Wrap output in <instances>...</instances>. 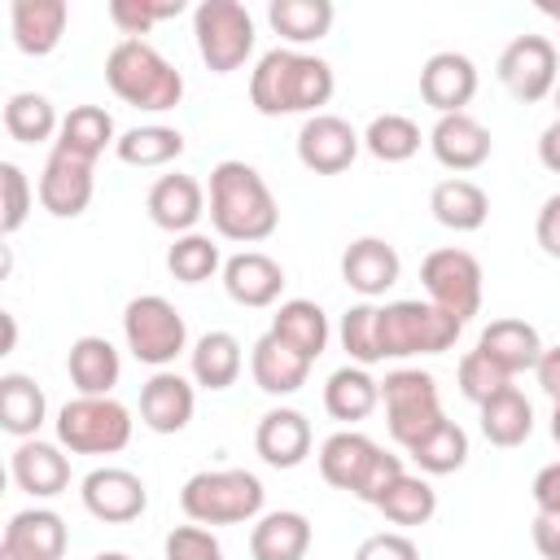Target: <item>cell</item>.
Instances as JSON below:
<instances>
[{
    "mask_svg": "<svg viewBox=\"0 0 560 560\" xmlns=\"http://www.w3.org/2000/svg\"><path fill=\"white\" fill-rule=\"evenodd\" d=\"M420 140L424 136H420L416 118H407V114H376L363 131V149L376 162H407L420 153Z\"/></svg>",
    "mask_w": 560,
    "mask_h": 560,
    "instance_id": "41",
    "label": "cell"
},
{
    "mask_svg": "<svg viewBox=\"0 0 560 560\" xmlns=\"http://www.w3.org/2000/svg\"><path fill=\"white\" fill-rule=\"evenodd\" d=\"M206 201H210L206 214H210L214 232L223 241H236V245H258L280 223V206H276L267 179L249 162H236V158H228L210 171Z\"/></svg>",
    "mask_w": 560,
    "mask_h": 560,
    "instance_id": "2",
    "label": "cell"
},
{
    "mask_svg": "<svg viewBox=\"0 0 560 560\" xmlns=\"http://www.w3.org/2000/svg\"><path fill=\"white\" fill-rule=\"evenodd\" d=\"M332 66L324 57L298 52V48H271L258 57L249 74V105L267 118L284 114H319V105L332 101Z\"/></svg>",
    "mask_w": 560,
    "mask_h": 560,
    "instance_id": "1",
    "label": "cell"
},
{
    "mask_svg": "<svg viewBox=\"0 0 560 560\" xmlns=\"http://www.w3.org/2000/svg\"><path fill=\"white\" fill-rule=\"evenodd\" d=\"M381 402H385V424L389 438L411 451L429 429H438L442 416V398H438V381L420 368H398L381 381Z\"/></svg>",
    "mask_w": 560,
    "mask_h": 560,
    "instance_id": "8",
    "label": "cell"
},
{
    "mask_svg": "<svg viewBox=\"0 0 560 560\" xmlns=\"http://www.w3.org/2000/svg\"><path fill=\"white\" fill-rule=\"evenodd\" d=\"M481 411V433H486V442L490 446H521L529 433H534V407H529V398L516 389V385H508V389H499L490 402H481L477 407Z\"/></svg>",
    "mask_w": 560,
    "mask_h": 560,
    "instance_id": "35",
    "label": "cell"
},
{
    "mask_svg": "<svg viewBox=\"0 0 560 560\" xmlns=\"http://www.w3.org/2000/svg\"><path fill=\"white\" fill-rule=\"evenodd\" d=\"M376 402H381V381H372L368 368H359V363L337 368L324 385V411L332 420H346V424L368 420L376 411Z\"/></svg>",
    "mask_w": 560,
    "mask_h": 560,
    "instance_id": "34",
    "label": "cell"
},
{
    "mask_svg": "<svg viewBox=\"0 0 560 560\" xmlns=\"http://www.w3.org/2000/svg\"><path fill=\"white\" fill-rule=\"evenodd\" d=\"M337 337H341V350L350 354V363H359V368L381 363V332H376V306L372 302H354L341 315Z\"/></svg>",
    "mask_w": 560,
    "mask_h": 560,
    "instance_id": "44",
    "label": "cell"
},
{
    "mask_svg": "<svg viewBox=\"0 0 560 560\" xmlns=\"http://www.w3.org/2000/svg\"><path fill=\"white\" fill-rule=\"evenodd\" d=\"M538 9H542V13H547V18H551V22H556V26H560V4H556V0H542V4H538Z\"/></svg>",
    "mask_w": 560,
    "mask_h": 560,
    "instance_id": "56",
    "label": "cell"
},
{
    "mask_svg": "<svg viewBox=\"0 0 560 560\" xmlns=\"http://www.w3.org/2000/svg\"><path fill=\"white\" fill-rule=\"evenodd\" d=\"M267 332H276L284 346H293V350H298L302 359H311V363L328 350V337H332L324 306L311 302V298H289V302H280Z\"/></svg>",
    "mask_w": 560,
    "mask_h": 560,
    "instance_id": "29",
    "label": "cell"
},
{
    "mask_svg": "<svg viewBox=\"0 0 560 560\" xmlns=\"http://www.w3.org/2000/svg\"><path fill=\"white\" fill-rule=\"evenodd\" d=\"M197 52L214 74H232L254 52V18L241 0H201L192 9Z\"/></svg>",
    "mask_w": 560,
    "mask_h": 560,
    "instance_id": "9",
    "label": "cell"
},
{
    "mask_svg": "<svg viewBox=\"0 0 560 560\" xmlns=\"http://www.w3.org/2000/svg\"><path fill=\"white\" fill-rule=\"evenodd\" d=\"M363 149V136L337 114H311L298 131V162L315 175H341Z\"/></svg>",
    "mask_w": 560,
    "mask_h": 560,
    "instance_id": "14",
    "label": "cell"
},
{
    "mask_svg": "<svg viewBox=\"0 0 560 560\" xmlns=\"http://www.w3.org/2000/svg\"><path fill=\"white\" fill-rule=\"evenodd\" d=\"M219 267H223L219 245H214L206 232H184V236H175V245L166 249V271H171L175 280H184V284H201V280H210Z\"/></svg>",
    "mask_w": 560,
    "mask_h": 560,
    "instance_id": "43",
    "label": "cell"
},
{
    "mask_svg": "<svg viewBox=\"0 0 560 560\" xmlns=\"http://www.w3.org/2000/svg\"><path fill=\"white\" fill-rule=\"evenodd\" d=\"M254 451L271 468H298L311 455V420L293 407H271L254 429Z\"/></svg>",
    "mask_w": 560,
    "mask_h": 560,
    "instance_id": "22",
    "label": "cell"
},
{
    "mask_svg": "<svg viewBox=\"0 0 560 560\" xmlns=\"http://www.w3.org/2000/svg\"><path fill=\"white\" fill-rule=\"evenodd\" d=\"M494 74H499V83H503L521 105H534V101L551 96L556 83H560L556 44H551L547 35H516V39L499 52Z\"/></svg>",
    "mask_w": 560,
    "mask_h": 560,
    "instance_id": "11",
    "label": "cell"
},
{
    "mask_svg": "<svg viewBox=\"0 0 560 560\" xmlns=\"http://www.w3.org/2000/svg\"><path fill=\"white\" fill-rule=\"evenodd\" d=\"M477 350L503 368L508 376H521V372H534L538 368V354H542V337L534 324L525 319H490L477 337Z\"/></svg>",
    "mask_w": 560,
    "mask_h": 560,
    "instance_id": "26",
    "label": "cell"
},
{
    "mask_svg": "<svg viewBox=\"0 0 560 560\" xmlns=\"http://www.w3.org/2000/svg\"><path fill=\"white\" fill-rule=\"evenodd\" d=\"M376 512H381L385 521H394V525H424V521L438 512V490H433L424 477L402 472V477L394 481V490L376 503Z\"/></svg>",
    "mask_w": 560,
    "mask_h": 560,
    "instance_id": "42",
    "label": "cell"
},
{
    "mask_svg": "<svg viewBox=\"0 0 560 560\" xmlns=\"http://www.w3.org/2000/svg\"><path fill=\"white\" fill-rule=\"evenodd\" d=\"M192 411H197V389H192L188 376L162 368L140 385V420H144V429L179 433V429H188Z\"/></svg>",
    "mask_w": 560,
    "mask_h": 560,
    "instance_id": "19",
    "label": "cell"
},
{
    "mask_svg": "<svg viewBox=\"0 0 560 560\" xmlns=\"http://www.w3.org/2000/svg\"><path fill=\"white\" fill-rule=\"evenodd\" d=\"M262 481L245 468H201L184 481L179 508L192 525H245L262 516Z\"/></svg>",
    "mask_w": 560,
    "mask_h": 560,
    "instance_id": "4",
    "label": "cell"
},
{
    "mask_svg": "<svg viewBox=\"0 0 560 560\" xmlns=\"http://www.w3.org/2000/svg\"><path fill=\"white\" fill-rule=\"evenodd\" d=\"M241 363H245L241 341H236L228 328L201 332V337L192 341V350H188V368H192V381H197L201 389H228V385H236Z\"/></svg>",
    "mask_w": 560,
    "mask_h": 560,
    "instance_id": "32",
    "label": "cell"
},
{
    "mask_svg": "<svg viewBox=\"0 0 560 560\" xmlns=\"http://www.w3.org/2000/svg\"><path fill=\"white\" fill-rule=\"evenodd\" d=\"M179 13H184V0H114V4H109V18H114V26L122 31V39H140V35H149L158 22L179 18Z\"/></svg>",
    "mask_w": 560,
    "mask_h": 560,
    "instance_id": "45",
    "label": "cell"
},
{
    "mask_svg": "<svg viewBox=\"0 0 560 560\" xmlns=\"http://www.w3.org/2000/svg\"><path fill=\"white\" fill-rule=\"evenodd\" d=\"M144 210H149V219H153L162 232L184 236V232H192L197 219L206 214V188H201L192 175L171 171V175L153 179V188H149V197H144Z\"/></svg>",
    "mask_w": 560,
    "mask_h": 560,
    "instance_id": "20",
    "label": "cell"
},
{
    "mask_svg": "<svg viewBox=\"0 0 560 560\" xmlns=\"http://www.w3.org/2000/svg\"><path fill=\"white\" fill-rule=\"evenodd\" d=\"M52 144L66 149V153H79V158L96 162L109 144H118V131H114L109 109H101V105H74V109L61 118V131H57Z\"/></svg>",
    "mask_w": 560,
    "mask_h": 560,
    "instance_id": "37",
    "label": "cell"
},
{
    "mask_svg": "<svg viewBox=\"0 0 560 560\" xmlns=\"http://www.w3.org/2000/svg\"><path fill=\"white\" fill-rule=\"evenodd\" d=\"M529 494H534V508L547 512V516H560V464H542L529 481Z\"/></svg>",
    "mask_w": 560,
    "mask_h": 560,
    "instance_id": "52",
    "label": "cell"
},
{
    "mask_svg": "<svg viewBox=\"0 0 560 560\" xmlns=\"http://www.w3.org/2000/svg\"><path fill=\"white\" fill-rule=\"evenodd\" d=\"M534 376H538L542 394H547L551 402H560V346H542V354H538V368H534Z\"/></svg>",
    "mask_w": 560,
    "mask_h": 560,
    "instance_id": "54",
    "label": "cell"
},
{
    "mask_svg": "<svg viewBox=\"0 0 560 560\" xmlns=\"http://www.w3.org/2000/svg\"><path fill=\"white\" fill-rule=\"evenodd\" d=\"M92 560H131V556H122V551H96Z\"/></svg>",
    "mask_w": 560,
    "mask_h": 560,
    "instance_id": "58",
    "label": "cell"
},
{
    "mask_svg": "<svg viewBox=\"0 0 560 560\" xmlns=\"http://www.w3.org/2000/svg\"><path fill=\"white\" fill-rule=\"evenodd\" d=\"M411 459H416V468L420 472H429V477H446V472H459L464 464H468V433L455 424V420H442L438 429H429L411 451H407Z\"/></svg>",
    "mask_w": 560,
    "mask_h": 560,
    "instance_id": "40",
    "label": "cell"
},
{
    "mask_svg": "<svg viewBox=\"0 0 560 560\" xmlns=\"http://www.w3.org/2000/svg\"><path fill=\"white\" fill-rule=\"evenodd\" d=\"M166 560H223V547L206 525H175L166 534Z\"/></svg>",
    "mask_w": 560,
    "mask_h": 560,
    "instance_id": "48",
    "label": "cell"
},
{
    "mask_svg": "<svg viewBox=\"0 0 560 560\" xmlns=\"http://www.w3.org/2000/svg\"><path fill=\"white\" fill-rule=\"evenodd\" d=\"M70 22V4L66 0H13L9 4V26H13V44L26 57H48Z\"/></svg>",
    "mask_w": 560,
    "mask_h": 560,
    "instance_id": "24",
    "label": "cell"
},
{
    "mask_svg": "<svg viewBox=\"0 0 560 560\" xmlns=\"http://www.w3.org/2000/svg\"><path fill=\"white\" fill-rule=\"evenodd\" d=\"M481 280H486L481 276V262L468 249H455V245L433 249L420 262V284H424L429 302L442 306L446 315L464 319V324L481 311Z\"/></svg>",
    "mask_w": 560,
    "mask_h": 560,
    "instance_id": "10",
    "label": "cell"
},
{
    "mask_svg": "<svg viewBox=\"0 0 560 560\" xmlns=\"http://www.w3.org/2000/svg\"><path fill=\"white\" fill-rule=\"evenodd\" d=\"M529 538H534V547H538V556H542V560H560V516L534 512Z\"/></svg>",
    "mask_w": 560,
    "mask_h": 560,
    "instance_id": "53",
    "label": "cell"
},
{
    "mask_svg": "<svg viewBox=\"0 0 560 560\" xmlns=\"http://www.w3.org/2000/svg\"><path fill=\"white\" fill-rule=\"evenodd\" d=\"M376 332H381V359H411V354H442L459 341L464 319L446 315L433 302L402 298L376 306Z\"/></svg>",
    "mask_w": 560,
    "mask_h": 560,
    "instance_id": "5",
    "label": "cell"
},
{
    "mask_svg": "<svg viewBox=\"0 0 560 560\" xmlns=\"http://www.w3.org/2000/svg\"><path fill=\"white\" fill-rule=\"evenodd\" d=\"M420 96L429 109L442 114H464V105L477 96V66L472 57L446 48V52H433L424 66H420Z\"/></svg>",
    "mask_w": 560,
    "mask_h": 560,
    "instance_id": "15",
    "label": "cell"
},
{
    "mask_svg": "<svg viewBox=\"0 0 560 560\" xmlns=\"http://www.w3.org/2000/svg\"><path fill=\"white\" fill-rule=\"evenodd\" d=\"M105 83L118 101L162 114L184 101V74L149 44V39H118L105 57Z\"/></svg>",
    "mask_w": 560,
    "mask_h": 560,
    "instance_id": "3",
    "label": "cell"
},
{
    "mask_svg": "<svg viewBox=\"0 0 560 560\" xmlns=\"http://www.w3.org/2000/svg\"><path fill=\"white\" fill-rule=\"evenodd\" d=\"M48 416V398L44 389L26 376V372H4L0 376V429L9 438H35L39 424Z\"/></svg>",
    "mask_w": 560,
    "mask_h": 560,
    "instance_id": "33",
    "label": "cell"
},
{
    "mask_svg": "<svg viewBox=\"0 0 560 560\" xmlns=\"http://www.w3.org/2000/svg\"><path fill=\"white\" fill-rule=\"evenodd\" d=\"M429 210L442 228L451 232H477L486 219H490V197L481 184L464 179V175H451V179H438L433 192H429Z\"/></svg>",
    "mask_w": 560,
    "mask_h": 560,
    "instance_id": "31",
    "label": "cell"
},
{
    "mask_svg": "<svg viewBox=\"0 0 560 560\" xmlns=\"http://www.w3.org/2000/svg\"><path fill=\"white\" fill-rule=\"evenodd\" d=\"M354 560H420V551H416V542H411L407 534L385 529V534L363 538L359 551H354Z\"/></svg>",
    "mask_w": 560,
    "mask_h": 560,
    "instance_id": "50",
    "label": "cell"
},
{
    "mask_svg": "<svg viewBox=\"0 0 560 560\" xmlns=\"http://www.w3.org/2000/svg\"><path fill=\"white\" fill-rule=\"evenodd\" d=\"M538 162L560 175V118L551 127H542V136H538Z\"/></svg>",
    "mask_w": 560,
    "mask_h": 560,
    "instance_id": "55",
    "label": "cell"
},
{
    "mask_svg": "<svg viewBox=\"0 0 560 560\" xmlns=\"http://www.w3.org/2000/svg\"><path fill=\"white\" fill-rule=\"evenodd\" d=\"M92 166H96V162H88V158L66 153V149L52 144V153H48V162H44V171H39V184H35L39 206H44L52 219H79V214L92 206V188H96Z\"/></svg>",
    "mask_w": 560,
    "mask_h": 560,
    "instance_id": "12",
    "label": "cell"
},
{
    "mask_svg": "<svg viewBox=\"0 0 560 560\" xmlns=\"http://www.w3.org/2000/svg\"><path fill=\"white\" fill-rule=\"evenodd\" d=\"M398 276H402V258H398V249H394L389 241H381V236H359V241H350L346 254H341V280H346L363 302H372V298H381L385 289H394Z\"/></svg>",
    "mask_w": 560,
    "mask_h": 560,
    "instance_id": "17",
    "label": "cell"
},
{
    "mask_svg": "<svg viewBox=\"0 0 560 560\" xmlns=\"http://www.w3.org/2000/svg\"><path fill=\"white\" fill-rule=\"evenodd\" d=\"M4 131L18 144H44L61 131V118L44 92H13L4 101Z\"/></svg>",
    "mask_w": 560,
    "mask_h": 560,
    "instance_id": "38",
    "label": "cell"
},
{
    "mask_svg": "<svg viewBox=\"0 0 560 560\" xmlns=\"http://www.w3.org/2000/svg\"><path fill=\"white\" fill-rule=\"evenodd\" d=\"M429 149H433V158H438L446 171L464 175V171H477V166L490 158L494 140H490L486 122L472 118V114L464 109V114H442V118L433 122V131H429Z\"/></svg>",
    "mask_w": 560,
    "mask_h": 560,
    "instance_id": "16",
    "label": "cell"
},
{
    "mask_svg": "<svg viewBox=\"0 0 560 560\" xmlns=\"http://www.w3.org/2000/svg\"><path fill=\"white\" fill-rule=\"evenodd\" d=\"M332 0H271L267 4V22L280 39L289 44H315L332 31Z\"/></svg>",
    "mask_w": 560,
    "mask_h": 560,
    "instance_id": "36",
    "label": "cell"
},
{
    "mask_svg": "<svg viewBox=\"0 0 560 560\" xmlns=\"http://www.w3.org/2000/svg\"><path fill=\"white\" fill-rule=\"evenodd\" d=\"M551 96H556V118H560V83H556V92H551Z\"/></svg>",
    "mask_w": 560,
    "mask_h": 560,
    "instance_id": "59",
    "label": "cell"
},
{
    "mask_svg": "<svg viewBox=\"0 0 560 560\" xmlns=\"http://www.w3.org/2000/svg\"><path fill=\"white\" fill-rule=\"evenodd\" d=\"M407 468H402V459L398 455H389V451H381L376 459H372V468H368V477H363V486L354 490V499H363V503H381L389 490H394V481L402 477Z\"/></svg>",
    "mask_w": 560,
    "mask_h": 560,
    "instance_id": "49",
    "label": "cell"
},
{
    "mask_svg": "<svg viewBox=\"0 0 560 560\" xmlns=\"http://www.w3.org/2000/svg\"><path fill=\"white\" fill-rule=\"evenodd\" d=\"M0 560H22V556H13V551H0Z\"/></svg>",
    "mask_w": 560,
    "mask_h": 560,
    "instance_id": "60",
    "label": "cell"
},
{
    "mask_svg": "<svg viewBox=\"0 0 560 560\" xmlns=\"http://www.w3.org/2000/svg\"><path fill=\"white\" fill-rule=\"evenodd\" d=\"M551 438H556V442H560V402H556V407H551Z\"/></svg>",
    "mask_w": 560,
    "mask_h": 560,
    "instance_id": "57",
    "label": "cell"
},
{
    "mask_svg": "<svg viewBox=\"0 0 560 560\" xmlns=\"http://www.w3.org/2000/svg\"><path fill=\"white\" fill-rule=\"evenodd\" d=\"M0 197H4L0 201V232L13 236L26 223L31 206H35V188H31V179L18 162H0Z\"/></svg>",
    "mask_w": 560,
    "mask_h": 560,
    "instance_id": "46",
    "label": "cell"
},
{
    "mask_svg": "<svg viewBox=\"0 0 560 560\" xmlns=\"http://www.w3.org/2000/svg\"><path fill=\"white\" fill-rule=\"evenodd\" d=\"M66 372H70V385L88 398H109L118 376H122V359L114 350V341L88 332V337H74L70 341V354H66Z\"/></svg>",
    "mask_w": 560,
    "mask_h": 560,
    "instance_id": "27",
    "label": "cell"
},
{
    "mask_svg": "<svg viewBox=\"0 0 560 560\" xmlns=\"http://www.w3.org/2000/svg\"><path fill=\"white\" fill-rule=\"evenodd\" d=\"M455 381H459V394L468 398V402H490L499 389H508L512 385V376L503 372V368H494L481 350H468L464 359H459V372H455Z\"/></svg>",
    "mask_w": 560,
    "mask_h": 560,
    "instance_id": "47",
    "label": "cell"
},
{
    "mask_svg": "<svg viewBox=\"0 0 560 560\" xmlns=\"http://www.w3.org/2000/svg\"><path fill=\"white\" fill-rule=\"evenodd\" d=\"M249 376L262 394L271 398H284V394H298L311 376V359H302L293 346H284L276 332H262L249 350Z\"/></svg>",
    "mask_w": 560,
    "mask_h": 560,
    "instance_id": "25",
    "label": "cell"
},
{
    "mask_svg": "<svg viewBox=\"0 0 560 560\" xmlns=\"http://www.w3.org/2000/svg\"><path fill=\"white\" fill-rule=\"evenodd\" d=\"M311 551V521L302 512H262L249 529V556L254 560H302Z\"/></svg>",
    "mask_w": 560,
    "mask_h": 560,
    "instance_id": "30",
    "label": "cell"
},
{
    "mask_svg": "<svg viewBox=\"0 0 560 560\" xmlns=\"http://www.w3.org/2000/svg\"><path fill=\"white\" fill-rule=\"evenodd\" d=\"M534 236H538V245H542L547 258H560V192H551L542 201V210L534 219Z\"/></svg>",
    "mask_w": 560,
    "mask_h": 560,
    "instance_id": "51",
    "label": "cell"
},
{
    "mask_svg": "<svg viewBox=\"0 0 560 560\" xmlns=\"http://www.w3.org/2000/svg\"><path fill=\"white\" fill-rule=\"evenodd\" d=\"M223 289L236 306H249V311L276 306L284 289V267L262 249H241L223 262Z\"/></svg>",
    "mask_w": 560,
    "mask_h": 560,
    "instance_id": "18",
    "label": "cell"
},
{
    "mask_svg": "<svg viewBox=\"0 0 560 560\" xmlns=\"http://www.w3.org/2000/svg\"><path fill=\"white\" fill-rule=\"evenodd\" d=\"M122 337L127 350L149 368H171L188 350V324L162 293H140L122 311Z\"/></svg>",
    "mask_w": 560,
    "mask_h": 560,
    "instance_id": "7",
    "label": "cell"
},
{
    "mask_svg": "<svg viewBox=\"0 0 560 560\" xmlns=\"http://www.w3.org/2000/svg\"><path fill=\"white\" fill-rule=\"evenodd\" d=\"M0 551H13L22 560H61L66 556V521L52 508H26L13 512L0 538Z\"/></svg>",
    "mask_w": 560,
    "mask_h": 560,
    "instance_id": "23",
    "label": "cell"
},
{
    "mask_svg": "<svg viewBox=\"0 0 560 560\" xmlns=\"http://www.w3.org/2000/svg\"><path fill=\"white\" fill-rule=\"evenodd\" d=\"M131 411L109 394V398H70L57 411V442L70 455H118L131 442Z\"/></svg>",
    "mask_w": 560,
    "mask_h": 560,
    "instance_id": "6",
    "label": "cell"
},
{
    "mask_svg": "<svg viewBox=\"0 0 560 560\" xmlns=\"http://www.w3.org/2000/svg\"><path fill=\"white\" fill-rule=\"evenodd\" d=\"M381 455V446L368 438V433H354V429H341L332 438H324L319 446V477L332 486V490H346L354 494L372 468V459Z\"/></svg>",
    "mask_w": 560,
    "mask_h": 560,
    "instance_id": "28",
    "label": "cell"
},
{
    "mask_svg": "<svg viewBox=\"0 0 560 560\" xmlns=\"http://www.w3.org/2000/svg\"><path fill=\"white\" fill-rule=\"evenodd\" d=\"M79 499H83V508H88L96 521H105V525H127V521H136V516L149 508L144 481H140L131 468H114V464L92 468V472L79 481Z\"/></svg>",
    "mask_w": 560,
    "mask_h": 560,
    "instance_id": "13",
    "label": "cell"
},
{
    "mask_svg": "<svg viewBox=\"0 0 560 560\" xmlns=\"http://www.w3.org/2000/svg\"><path fill=\"white\" fill-rule=\"evenodd\" d=\"M114 153L127 166H166V162H175L184 153V131L179 127H162V122H144V127L122 131Z\"/></svg>",
    "mask_w": 560,
    "mask_h": 560,
    "instance_id": "39",
    "label": "cell"
},
{
    "mask_svg": "<svg viewBox=\"0 0 560 560\" xmlns=\"http://www.w3.org/2000/svg\"><path fill=\"white\" fill-rule=\"evenodd\" d=\"M9 472H13L18 490H26L31 499H57L70 486V459L61 455V446L39 442V438H26L13 446Z\"/></svg>",
    "mask_w": 560,
    "mask_h": 560,
    "instance_id": "21",
    "label": "cell"
}]
</instances>
